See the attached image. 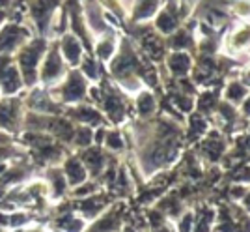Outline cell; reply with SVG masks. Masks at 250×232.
<instances>
[{
    "instance_id": "cell-25",
    "label": "cell",
    "mask_w": 250,
    "mask_h": 232,
    "mask_svg": "<svg viewBox=\"0 0 250 232\" xmlns=\"http://www.w3.org/2000/svg\"><path fill=\"white\" fill-rule=\"evenodd\" d=\"M177 24H179V19L176 17V13H172L168 10L157 13L155 26L161 34H174L177 30Z\"/></svg>"
},
{
    "instance_id": "cell-18",
    "label": "cell",
    "mask_w": 250,
    "mask_h": 232,
    "mask_svg": "<svg viewBox=\"0 0 250 232\" xmlns=\"http://www.w3.org/2000/svg\"><path fill=\"white\" fill-rule=\"evenodd\" d=\"M47 187L51 191V195L54 199H60L65 195V191L69 187V184H67V180H65V174H63L62 169H58V167H52V169L47 170Z\"/></svg>"
},
{
    "instance_id": "cell-28",
    "label": "cell",
    "mask_w": 250,
    "mask_h": 232,
    "mask_svg": "<svg viewBox=\"0 0 250 232\" xmlns=\"http://www.w3.org/2000/svg\"><path fill=\"white\" fill-rule=\"evenodd\" d=\"M198 111L204 115H213L217 109V95L215 92H204L198 95Z\"/></svg>"
},
{
    "instance_id": "cell-17",
    "label": "cell",
    "mask_w": 250,
    "mask_h": 232,
    "mask_svg": "<svg viewBox=\"0 0 250 232\" xmlns=\"http://www.w3.org/2000/svg\"><path fill=\"white\" fill-rule=\"evenodd\" d=\"M135 107H136V113L138 116L142 118H149V116L155 115L157 111V97L151 90H140L138 94L135 95Z\"/></svg>"
},
{
    "instance_id": "cell-37",
    "label": "cell",
    "mask_w": 250,
    "mask_h": 232,
    "mask_svg": "<svg viewBox=\"0 0 250 232\" xmlns=\"http://www.w3.org/2000/svg\"><path fill=\"white\" fill-rule=\"evenodd\" d=\"M241 206H243V210L250 215V189L247 191V193H245V197L241 199Z\"/></svg>"
},
{
    "instance_id": "cell-24",
    "label": "cell",
    "mask_w": 250,
    "mask_h": 232,
    "mask_svg": "<svg viewBox=\"0 0 250 232\" xmlns=\"http://www.w3.org/2000/svg\"><path fill=\"white\" fill-rule=\"evenodd\" d=\"M86 219L75 213H65L58 219V229L60 232H84L86 231Z\"/></svg>"
},
{
    "instance_id": "cell-7",
    "label": "cell",
    "mask_w": 250,
    "mask_h": 232,
    "mask_svg": "<svg viewBox=\"0 0 250 232\" xmlns=\"http://www.w3.org/2000/svg\"><path fill=\"white\" fill-rule=\"evenodd\" d=\"M224 51L233 56H239V54L250 51V23H243L226 34Z\"/></svg>"
},
{
    "instance_id": "cell-15",
    "label": "cell",
    "mask_w": 250,
    "mask_h": 232,
    "mask_svg": "<svg viewBox=\"0 0 250 232\" xmlns=\"http://www.w3.org/2000/svg\"><path fill=\"white\" fill-rule=\"evenodd\" d=\"M63 174L71 187H77L88 180V170L84 167V163L81 161V158H75V156L63 161Z\"/></svg>"
},
{
    "instance_id": "cell-2",
    "label": "cell",
    "mask_w": 250,
    "mask_h": 232,
    "mask_svg": "<svg viewBox=\"0 0 250 232\" xmlns=\"http://www.w3.org/2000/svg\"><path fill=\"white\" fill-rule=\"evenodd\" d=\"M51 95L63 105H77L88 95V81L79 70H71L56 86H52Z\"/></svg>"
},
{
    "instance_id": "cell-22",
    "label": "cell",
    "mask_w": 250,
    "mask_h": 232,
    "mask_svg": "<svg viewBox=\"0 0 250 232\" xmlns=\"http://www.w3.org/2000/svg\"><path fill=\"white\" fill-rule=\"evenodd\" d=\"M144 51L147 53V56L153 60V62H161L163 58H165V54H167V49H165V43L161 38H157L155 34H151V36H147L144 38Z\"/></svg>"
},
{
    "instance_id": "cell-10",
    "label": "cell",
    "mask_w": 250,
    "mask_h": 232,
    "mask_svg": "<svg viewBox=\"0 0 250 232\" xmlns=\"http://www.w3.org/2000/svg\"><path fill=\"white\" fill-rule=\"evenodd\" d=\"M194 68L192 56L187 51H172L167 56V70L176 79H185Z\"/></svg>"
},
{
    "instance_id": "cell-32",
    "label": "cell",
    "mask_w": 250,
    "mask_h": 232,
    "mask_svg": "<svg viewBox=\"0 0 250 232\" xmlns=\"http://www.w3.org/2000/svg\"><path fill=\"white\" fill-rule=\"evenodd\" d=\"M99 4L104 8V11H108L110 15H116L118 19L125 17L124 2L122 0H99Z\"/></svg>"
},
{
    "instance_id": "cell-30",
    "label": "cell",
    "mask_w": 250,
    "mask_h": 232,
    "mask_svg": "<svg viewBox=\"0 0 250 232\" xmlns=\"http://www.w3.org/2000/svg\"><path fill=\"white\" fill-rule=\"evenodd\" d=\"M172 101H174V105H176L181 113H185V115H190V113L194 111V97L185 94V92L174 94L172 95Z\"/></svg>"
},
{
    "instance_id": "cell-4",
    "label": "cell",
    "mask_w": 250,
    "mask_h": 232,
    "mask_svg": "<svg viewBox=\"0 0 250 232\" xmlns=\"http://www.w3.org/2000/svg\"><path fill=\"white\" fill-rule=\"evenodd\" d=\"M28 40H32V34L26 26H21L17 23H8L0 26V54L19 51Z\"/></svg>"
},
{
    "instance_id": "cell-11",
    "label": "cell",
    "mask_w": 250,
    "mask_h": 232,
    "mask_svg": "<svg viewBox=\"0 0 250 232\" xmlns=\"http://www.w3.org/2000/svg\"><path fill=\"white\" fill-rule=\"evenodd\" d=\"M21 103L17 99L0 101V127L6 131H15L21 124Z\"/></svg>"
},
{
    "instance_id": "cell-38",
    "label": "cell",
    "mask_w": 250,
    "mask_h": 232,
    "mask_svg": "<svg viewBox=\"0 0 250 232\" xmlns=\"http://www.w3.org/2000/svg\"><path fill=\"white\" fill-rule=\"evenodd\" d=\"M11 0H0V10H4V8H8L10 6Z\"/></svg>"
},
{
    "instance_id": "cell-23",
    "label": "cell",
    "mask_w": 250,
    "mask_h": 232,
    "mask_svg": "<svg viewBox=\"0 0 250 232\" xmlns=\"http://www.w3.org/2000/svg\"><path fill=\"white\" fill-rule=\"evenodd\" d=\"M208 131H209L208 120L200 115V113H190V115H188V129H187L188 139L204 137Z\"/></svg>"
},
{
    "instance_id": "cell-1",
    "label": "cell",
    "mask_w": 250,
    "mask_h": 232,
    "mask_svg": "<svg viewBox=\"0 0 250 232\" xmlns=\"http://www.w3.org/2000/svg\"><path fill=\"white\" fill-rule=\"evenodd\" d=\"M47 53V42L38 38V40H28L22 45L17 54V68L21 71L24 86H34L40 75V64Z\"/></svg>"
},
{
    "instance_id": "cell-26",
    "label": "cell",
    "mask_w": 250,
    "mask_h": 232,
    "mask_svg": "<svg viewBox=\"0 0 250 232\" xmlns=\"http://www.w3.org/2000/svg\"><path fill=\"white\" fill-rule=\"evenodd\" d=\"M116 81H118V86L124 90L125 94L136 95L140 90H144V81H142L140 75H125V77H120Z\"/></svg>"
},
{
    "instance_id": "cell-12",
    "label": "cell",
    "mask_w": 250,
    "mask_h": 232,
    "mask_svg": "<svg viewBox=\"0 0 250 232\" xmlns=\"http://www.w3.org/2000/svg\"><path fill=\"white\" fill-rule=\"evenodd\" d=\"M94 53L95 58L103 64H108L114 58V54L118 53V38H116L114 32L108 30L101 34V36H97L94 45Z\"/></svg>"
},
{
    "instance_id": "cell-31",
    "label": "cell",
    "mask_w": 250,
    "mask_h": 232,
    "mask_svg": "<svg viewBox=\"0 0 250 232\" xmlns=\"http://www.w3.org/2000/svg\"><path fill=\"white\" fill-rule=\"evenodd\" d=\"M103 144L108 150H112V152H122L125 148V140L122 137V133H118V131H106Z\"/></svg>"
},
{
    "instance_id": "cell-29",
    "label": "cell",
    "mask_w": 250,
    "mask_h": 232,
    "mask_svg": "<svg viewBox=\"0 0 250 232\" xmlns=\"http://www.w3.org/2000/svg\"><path fill=\"white\" fill-rule=\"evenodd\" d=\"M176 232H192L194 229V210H183V213L174 221Z\"/></svg>"
},
{
    "instance_id": "cell-8",
    "label": "cell",
    "mask_w": 250,
    "mask_h": 232,
    "mask_svg": "<svg viewBox=\"0 0 250 232\" xmlns=\"http://www.w3.org/2000/svg\"><path fill=\"white\" fill-rule=\"evenodd\" d=\"M58 49H60V54H62L63 62L67 64L69 68H79V64L84 56V47L83 42L75 36L73 32H65L60 38V43H58Z\"/></svg>"
},
{
    "instance_id": "cell-9",
    "label": "cell",
    "mask_w": 250,
    "mask_h": 232,
    "mask_svg": "<svg viewBox=\"0 0 250 232\" xmlns=\"http://www.w3.org/2000/svg\"><path fill=\"white\" fill-rule=\"evenodd\" d=\"M30 17L32 21L40 26V30H45L51 23L52 15L56 13L58 0H30Z\"/></svg>"
},
{
    "instance_id": "cell-34",
    "label": "cell",
    "mask_w": 250,
    "mask_h": 232,
    "mask_svg": "<svg viewBox=\"0 0 250 232\" xmlns=\"http://www.w3.org/2000/svg\"><path fill=\"white\" fill-rule=\"evenodd\" d=\"M241 115L245 118H250V92L247 94V97L241 101Z\"/></svg>"
},
{
    "instance_id": "cell-5",
    "label": "cell",
    "mask_w": 250,
    "mask_h": 232,
    "mask_svg": "<svg viewBox=\"0 0 250 232\" xmlns=\"http://www.w3.org/2000/svg\"><path fill=\"white\" fill-rule=\"evenodd\" d=\"M22 86L24 83L15 60L10 54H0V90L4 94H17Z\"/></svg>"
},
{
    "instance_id": "cell-19",
    "label": "cell",
    "mask_w": 250,
    "mask_h": 232,
    "mask_svg": "<svg viewBox=\"0 0 250 232\" xmlns=\"http://www.w3.org/2000/svg\"><path fill=\"white\" fill-rule=\"evenodd\" d=\"M161 0H135L133 2V19L138 23L149 21L159 13Z\"/></svg>"
},
{
    "instance_id": "cell-20",
    "label": "cell",
    "mask_w": 250,
    "mask_h": 232,
    "mask_svg": "<svg viewBox=\"0 0 250 232\" xmlns=\"http://www.w3.org/2000/svg\"><path fill=\"white\" fill-rule=\"evenodd\" d=\"M250 90L247 86L241 83L239 79H231L226 88H224V92H222V97H224V101L226 103H231V105H241V101L247 97Z\"/></svg>"
},
{
    "instance_id": "cell-6",
    "label": "cell",
    "mask_w": 250,
    "mask_h": 232,
    "mask_svg": "<svg viewBox=\"0 0 250 232\" xmlns=\"http://www.w3.org/2000/svg\"><path fill=\"white\" fill-rule=\"evenodd\" d=\"M122 215H124V204H116L110 210H104L97 215L90 227L84 232H120L122 231Z\"/></svg>"
},
{
    "instance_id": "cell-35",
    "label": "cell",
    "mask_w": 250,
    "mask_h": 232,
    "mask_svg": "<svg viewBox=\"0 0 250 232\" xmlns=\"http://www.w3.org/2000/svg\"><path fill=\"white\" fill-rule=\"evenodd\" d=\"M239 81H241V83H243V85H245V86H247L249 90H250V64H249V66H247V68H245V70H243V71H241Z\"/></svg>"
},
{
    "instance_id": "cell-27",
    "label": "cell",
    "mask_w": 250,
    "mask_h": 232,
    "mask_svg": "<svg viewBox=\"0 0 250 232\" xmlns=\"http://www.w3.org/2000/svg\"><path fill=\"white\" fill-rule=\"evenodd\" d=\"M94 142V129L90 126H81L75 129L73 144L79 148H88Z\"/></svg>"
},
{
    "instance_id": "cell-16",
    "label": "cell",
    "mask_w": 250,
    "mask_h": 232,
    "mask_svg": "<svg viewBox=\"0 0 250 232\" xmlns=\"http://www.w3.org/2000/svg\"><path fill=\"white\" fill-rule=\"evenodd\" d=\"M208 137L202 140V144H200V148H202V154L206 156V158H209L211 161H217V159L224 154V140L220 139V133L215 129V131H208L206 133Z\"/></svg>"
},
{
    "instance_id": "cell-33",
    "label": "cell",
    "mask_w": 250,
    "mask_h": 232,
    "mask_svg": "<svg viewBox=\"0 0 250 232\" xmlns=\"http://www.w3.org/2000/svg\"><path fill=\"white\" fill-rule=\"evenodd\" d=\"M231 11L239 17V19H250V0H235Z\"/></svg>"
},
{
    "instance_id": "cell-14",
    "label": "cell",
    "mask_w": 250,
    "mask_h": 232,
    "mask_svg": "<svg viewBox=\"0 0 250 232\" xmlns=\"http://www.w3.org/2000/svg\"><path fill=\"white\" fill-rule=\"evenodd\" d=\"M81 161L84 163V167H86L90 176H99L106 169V158H104L103 150L99 146L86 148L84 154L81 156Z\"/></svg>"
},
{
    "instance_id": "cell-3",
    "label": "cell",
    "mask_w": 250,
    "mask_h": 232,
    "mask_svg": "<svg viewBox=\"0 0 250 232\" xmlns=\"http://www.w3.org/2000/svg\"><path fill=\"white\" fill-rule=\"evenodd\" d=\"M67 75V64L63 62L58 45L47 47V53L40 64V81L47 86H56Z\"/></svg>"
},
{
    "instance_id": "cell-21",
    "label": "cell",
    "mask_w": 250,
    "mask_h": 232,
    "mask_svg": "<svg viewBox=\"0 0 250 232\" xmlns=\"http://www.w3.org/2000/svg\"><path fill=\"white\" fill-rule=\"evenodd\" d=\"M79 71L86 77V81H92L97 83L101 79V68H99V60L90 56V54H84L81 64H79Z\"/></svg>"
},
{
    "instance_id": "cell-13",
    "label": "cell",
    "mask_w": 250,
    "mask_h": 232,
    "mask_svg": "<svg viewBox=\"0 0 250 232\" xmlns=\"http://www.w3.org/2000/svg\"><path fill=\"white\" fill-rule=\"evenodd\" d=\"M69 116H71V120H77L79 124L90 127H99L104 120L103 115L95 107L86 105V103H77V105H73V109L69 111Z\"/></svg>"
},
{
    "instance_id": "cell-36",
    "label": "cell",
    "mask_w": 250,
    "mask_h": 232,
    "mask_svg": "<svg viewBox=\"0 0 250 232\" xmlns=\"http://www.w3.org/2000/svg\"><path fill=\"white\" fill-rule=\"evenodd\" d=\"M151 232H176V227H174V221H167L165 225L157 227V229H153Z\"/></svg>"
}]
</instances>
